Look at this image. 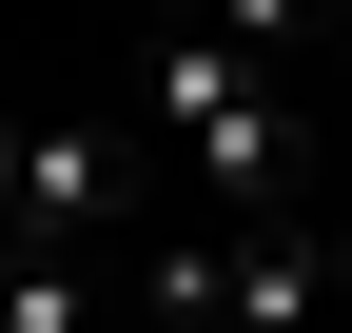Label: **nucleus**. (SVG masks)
Returning a JSON list of instances; mask_svg holds the SVG:
<instances>
[{"label": "nucleus", "instance_id": "obj_1", "mask_svg": "<svg viewBox=\"0 0 352 333\" xmlns=\"http://www.w3.org/2000/svg\"><path fill=\"white\" fill-rule=\"evenodd\" d=\"M274 39L294 20H176L138 78H118V118L176 157V216L196 235H274L294 196V98H274Z\"/></svg>", "mask_w": 352, "mask_h": 333}, {"label": "nucleus", "instance_id": "obj_2", "mask_svg": "<svg viewBox=\"0 0 352 333\" xmlns=\"http://www.w3.org/2000/svg\"><path fill=\"white\" fill-rule=\"evenodd\" d=\"M0 333H138V294L98 255H0Z\"/></svg>", "mask_w": 352, "mask_h": 333}, {"label": "nucleus", "instance_id": "obj_3", "mask_svg": "<svg viewBox=\"0 0 352 333\" xmlns=\"http://www.w3.org/2000/svg\"><path fill=\"white\" fill-rule=\"evenodd\" d=\"M20 157H39V118H20V98H0V235H20Z\"/></svg>", "mask_w": 352, "mask_h": 333}]
</instances>
